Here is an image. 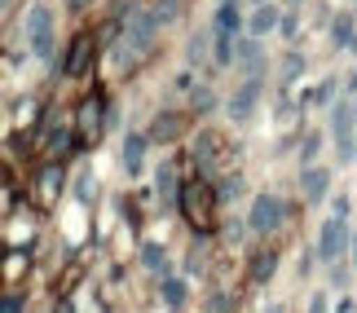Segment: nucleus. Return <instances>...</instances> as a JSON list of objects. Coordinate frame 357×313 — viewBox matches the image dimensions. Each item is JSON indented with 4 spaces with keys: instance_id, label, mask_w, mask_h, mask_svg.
I'll use <instances>...</instances> for the list:
<instances>
[{
    "instance_id": "25",
    "label": "nucleus",
    "mask_w": 357,
    "mask_h": 313,
    "mask_svg": "<svg viewBox=\"0 0 357 313\" xmlns=\"http://www.w3.org/2000/svg\"><path fill=\"white\" fill-rule=\"evenodd\" d=\"M22 309H26L22 291H9V296H5V305H0V313H22Z\"/></svg>"
},
{
    "instance_id": "13",
    "label": "nucleus",
    "mask_w": 357,
    "mask_h": 313,
    "mask_svg": "<svg viewBox=\"0 0 357 313\" xmlns=\"http://www.w3.org/2000/svg\"><path fill=\"white\" fill-rule=\"evenodd\" d=\"M155 181H159V194L168 199V203H176V199H181V185H176V163H172V159L159 168V176H155Z\"/></svg>"
},
{
    "instance_id": "18",
    "label": "nucleus",
    "mask_w": 357,
    "mask_h": 313,
    "mask_svg": "<svg viewBox=\"0 0 357 313\" xmlns=\"http://www.w3.org/2000/svg\"><path fill=\"white\" fill-rule=\"evenodd\" d=\"M318 151H322V137H318V132H309V137L300 142V163H305V168H313V159H318Z\"/></svg>"
},
{
    "instance_id": "15",
    "label": "nucleus",
    "mask_w": 357,
    "mask_h": 313,
    "mask_svg": "<svg viewBox=\"0 0 357 313\" xmlns=\"http://www.w3.org/2000/svg\"><path fill=\"white\" fill-rule=\"evenodd\" d=\"M273 269H278V256H273V252H260L256 261H252V282H269Z\"/></svg>"
},
{
    "instance_id": "12",
    "label": "nucleus",
    "mask_w": 357,
    "mask_h": 313,
    "mask_svg": "<svg viewBox=\"0 0 357 313\" xmlns=\"http://www.w3.org/2000/svg\"><path fill=\"white\" fill-rule=\"evenodd\" d=\"M142 265L150 269L155 278H172V265H168V252L159 243H142Z\"/></svg>"
},
{
    "instance_id": "10",
    "label": "nucleus",
    "mask_w": 357,
    "mask_h": 313,
    "mask_svg": "<svg viewBox=\"0 0 357 313\" xmlns=\"http://www.w3.org/2000/svg\"><path fill=\"white\" fill-rule=\"evenodd\" d=\"M146 146H150V132H128V137H123V172L128 176H142Z\"/></svg>"
},
{
    "instance_id": "21",
    "label": "nucleus",
    "mask_w": 357,
    "mask_h": 313,
    "mask_svg": "<svg viewBox=\"0 0 357 313\" xmlns=\"http://www.w3.org/2000/svg\"><path fill=\"white\" fill-rule=\"evenodd\" d=\"M238 190H243V181H238V176H234V181H221V185H216V199H221V208L238 199Z\"/></svg>"
},
{
    "instance_id": "4",
    "label": "nucleus",
    "mask_w": 357,
    "mask_h": 313,
    "mask_svg": "<svg viewBox=\"0 0 357 313\" xmlns=\"http://www.w3.org/2000/svg\"><path fill=\"white\" fill-rule=\"evenodd\" d=\"M331 137H335L340 163H353L357 159V106L353 102H340L331 111Z\"/></svg>"
},
{
    "instance_id": "11",
    "label": "nucleus",
    "mask_w": 357,
    "mask_h": 313,
    "mask_svg": "<svg viewBox=\"0 0 357 313\" xmlns=\"http://www.w3.org/2000/svg\"><path fill=\"white\" fill-rule=\"evenodd\" d=\"M181 132H185V115L168 111V115H159V119H155V128H150V142H176Z\"/></svg>"
},
{
    "instance_id": "8",
    "label": "nucleus",
    "mask_w": 357,
    "mask_h": 313,
    "mask_svg": "<svg viewBox=\"0 0 357 313\" xmlns=\"http://www.w3.org/2000/svg\"><path fill=\"white\" fill-rule=\"evenodd\" d=\"M300 190H305V203H322L326 194H331V172L326 168H300Z\"/></svg>"
},
{
    "instance_id": "9",
    "label": "nucleus",
    "mask_w": 357,
    "mask_h": 313,
    "mask_svg": "<svg viewBox=\"0 0 357 313\" xmlns=\"http://www.w3.org/2000/svg\"><path fill=\"white\" fill-rule=\"evenodd\" d=\"M221 155H225V137L221 132H199V142H195V163L203 172H212L216 163H221Z\"/></svg>"
},
{
    "instance_id": "26",
    "label": "nucleus",
    "mask_w": 357,
    "mask_h": 313,
    "mask_svg": "<svg viewBox=\"0 0 357 313\" xmlns=\"http://www.w3.org/2000/svg\"><path fill=\"white\" fill-rule=\"evenodd\" d=\"M212 106H216L212 93H208V89H195V111H212Z\"/></svg>"
},
{
    "instance_id": "2",
    "label": "nucleus",
    "mask_w": 357,
    "mask_h": 313,
    "mask_svg": "<svg viewBox=\"0 0 357 313\" xmlns=\"http://www.w3.org/2000/svg\"><path fill=\"white\" fill-rule=\"evenodd\" d=\"M282 221H287V203H282V194H273V190L256 194L252 212H247V229H252V234H260V238H269L273 229H282Z\"/></svg>"
},
{
    "instance_id": "32",
    "label": "nucleus",
    "mask_w": 357,
    "mask_h": 313,
    "mask_svg": "<svg viewBox=\"0 0 357 313\" xmlns=\"http://www.w3.org/2000/svg\"><path fill=\"white\" fill-rule=\"evenodd\" d=\"M71 5H75V9H84V5H89V0H71Z\"/></svg>"
},
{
    "instance_id": "5",
    "label": "nucleus",
    "mask_w": 357,
    "mask_h": 313,
    "mask_svg": "<svg viewBox=\"0 0 357 313\" xmlns=\"http://www.w3.org/2000/svg\"><path fill=\"white\" fill-rule=\"evenodd\" d=\"M344 252H353V229H349L344 216H331V221L318 229V256L326 265H340Z\"/></svg>"
},
{
    "instance_id": "17",
    "label": "nucleus",
    "mask_w": 357,
    "mask_h": 313,
    "mask_svg": "<svg viewBox=\"0 0 357 313\" xmlns=\"http://www.w3.org/2000/svg\"><path fill=\"white\" fill-rule=\"evenodd\" d=\"M238 0H229V5H221V18H216V31L221 36H229V31H238Z\"/></svg>"
},
{
    "instance_id": "22",
    "label": "nucleus",
    "mask_w": 357,
    "mask_h": 313,
    "mask_svg": "<svg viewBox=\"0 0 357 313\" xmlns=\"http://www.w3.org/2000/svg\"><path fill=\"white\" fill-rule=\"evenodd\" d=\"M58 185H62V172H58V168H45V176H40V190H45V194H53Z\"/></svg>"
},
{
    "instance_id": "27",
    "label": "nucleus",
    "mask_w": 357,
    "mask_h": 313,
    "mask_svg": "<svg viewBox=\"0 0 357 313\" xmlns=\"http://www.w3.org/2000/svg\"><path fill=\"white\" fill-rule=\"evenodd\" d=\"M331 282H335V287H349V269H344V261L331 265Z\"/></svg>"
},
{
    "instance_id": "30",
    "label": "nucleus",
    "mask_w": 357,
    "mask_h": 313,
    "mask_svg": "<svg viewBox=\"0 0 357 313\" xmlns=\"http://www.w3.org/2000/svg\"><path fill=\"white\" fill-rule=\"evenodd\" d=\"M340 313H357V305H353V300H344V305H340Z\"/></svg>"
},
{
    "instance_id": "16",
    "label": "nucleus",
    "mask_w": 357,
    "mask_h": 313,
    "mask_svg": "<svg viewBox=\"0 0 357 313\" xmlns=\"http://www.w3.org/2000/svg\"><path fill=\"white\" fill-rule=\"evenodd\" d=\"M163 305H168V309L185 305V282L181 278H163Z\"/></svg>"
},
{
    "instance_id": "24",
    "label": "nucleus",
    "mask_w": 357,
    "mask_h": 313,
    "mask_svg": "<svg viewBox=\"0 0 357 313\" xmlns=\"http://www.w3.org/2000/svg\"><path fill=\"white\" fill-rule=\"evenodd\" d=\"M203 53H208V31H199L195 40H190V62H199Z\"/></svg>"
},
{
    "instance_id": "6",
    "label": "nucleus",
    "mask_w": 357,
    "mask_h": 313,
    "mask_svg": "<svg viewBox=\"0 0 357 313\" xmlns=\"http://www.w3.org/2000/svg\"><path fill=\"white\" fill-rule=\"evenodd\" d=\"M260 89H265L260 79H247V84L234 93V98H229L225 111H229V119H234V124H247V119L256 115V106H260Z\"/></svg>"
},
{
    "instance_id": "34",
    "label": "nucleus",
    "mask_w": 357,
    "mask_h": 313,
    "mask_svg": "<svg viewBox=\"0 0 357 313\" xmlns=\"http://www.w3.org/2000/svg\"><path fill=\"white\" fill-rule=\"evenodd\" d=\"M260 5H265V0H260Z\"/></svg>"
},
{
    "instance_id": "7",
    "label": "nucleus",
    "mask_w": 357,
    "mask_h": 313,
    "mask_svg": "<svg viewBox=\"0 0 357 313\" xmlns=\"http://www.w3.org/2000/svg\"><path fill=\"white\" fill-rule=\"evenodd\" d=\"M93 36L89 31H79L75 40H71V49H66V58H62V75H84L89 71V62H93Z\"/></svg>"
},
{
    "instance_id": "31",
    "label": "nucleus",
    "mask_w": 357,
    "mask_h": 313,
    "mask_svg": "<svg viewBox=\"0 0 357 313\" xmlns=\"http://www.w3.org/2000/svg\"><path fill=\"white\" fill-rule=\"evenodd\" d=\"M353 269H357V234H353Z\"/></svg>"
},
{
    "instance_id": "29",
    "label": "nucleus",
    "mask_w": 357,
    "mask_h": 313,
    "mask_svg": "<svg viewBox=\"0 0 357 313\" xmlns=\"http://www.w3.org/2000/svg\"><path fill=\"white\" fill-rule=\"evenodd\" d=\"M309 313H326V296H313V300H309Z\"/></svg>"
},
{
    "instance_id": "14",
    "label": "nucleus",
    "mask_w": 357,
    "mask_h": 313,
    "mask_svg": "<svg viewBox=\"0 0 357 313\" xmlns=\"http://www.w3.org/2000/svg\"><path fill=\"white\" fill-rule=\"evenodd\" d=\"M247 26H252V36H265V31H273V26H282V22H278V13H273V5H260Z\"/></svg>"
},
{
    "instance_id": "19",
    "label": "nucleus",
    "mask_w": 357,
    "mask_h": 313,
    "mask_svg": "<svg viewBox=\"0 0 357 313\" xmlns=\"http://www.w3.org/2000/svg\"><path fill=\"white\" fill-rule=\"evenodd\" d=\"M335 49H349L353 45V18H349V13H340V22H335Z\"/></svg>"
},
{
    "instance_id": "23",
    "label": "nucleus",
    "mask_w": 357,
    "mask_h": 313,
    "mask_svg": "<svg viewBox=\"0 0 357 313\" xmlns=\"http://www.w3.org/2000/svg\"><path fill=\"white\" fill-rule=\"evenodd\" d=\"M75 199H84V203L93 199V176H89V172H79V176H75Z\"/></svg>"
},
{
    "instance_id": "28",
    "label": "nucleus",
    "mask_w": 357,
    "mask_h": 313,
    "mask_svg": "<svg viewBox=\"0 0 357 313\" xmlns=\"http://www.w3.org/2000/svg\"><path fill=\"white\" fill-rule=\"evenodd\" d=\"M331 216H349V199H344V194L331 203Z\"/></svg>"
},
{
    "instance_id": "33",
    "label": "nucleus",
    "mask_w": 357,
    "mask_h": 313,
    "mask_svg": "<svg viewBox=\"0 0 357 313\" xmlns=\"http://www.w3.org/2000/svg\"><path fill=\"white\" fill-rule=\"evenodd\" d=\"M221 5H229V0H221Z\"/></svg>"
},
{
    "instance_id": "3",
    "label": "nucleus",
    "mask_w": 357,
    "mask_h": 313,
    "mask_svg": "<svg viewBox=\"0 0 357 313\" xmlns=\"http://www.w3.org/2000/svg\"><path fill=\"white\" fill-rule=\"evenodd\" d=\"M22 31H26V45H31L36 58H53V9L49 5H31V9H26Z\"/></svg>"
},
{
    "instance_id": "1",
    "label": "nucleus",
    "mask_w": 357,
    "mask_h": 313,
    "mask_svg": "<svg viewBox=\"0 0 357 313\" xmlns=\"http://www.w3.org/2000/svg\"><path fill=\"white\" fill-rule=\"evenodd\" d=\"M176 208L185 212V221L195 225L199 234H208V229H216V208H221V199H216L212 185L190 181V185H181V199H176Z\"/></svg>"
},
{
    "instance_id": "20",
    "label": "nucleus",
    "mask_w": 357,
    "mask_h": 313,
    "mask_svg": "<svg viewBox=\"0 0 357 313\" xmlns=\"http://www.w3.org/2000/svg\"><path fill=\"white\" fill-rule=\"evenodd\" d=\"M229 62H234V40L216 31V66H229Z\"/></svg>"
}]
</instances>
